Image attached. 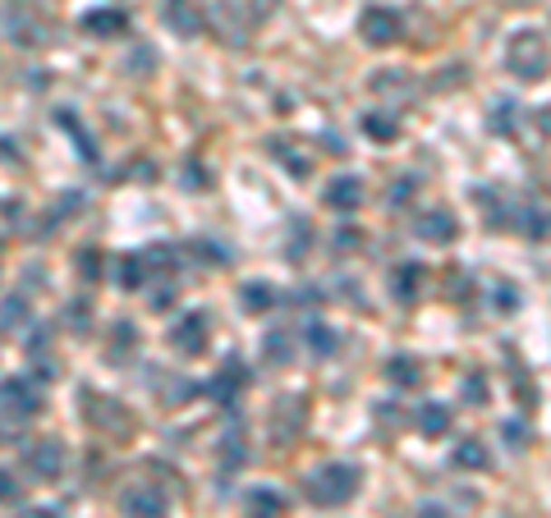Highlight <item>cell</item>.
<instances>
[{"instance_id":"obj_25","label":"cell","mask_w":551,"mask_h":518,"mask_svg":"<svg viewBox=\"0 0 551 518\" xmlns=\"http://www.w3.org/2000/svg\"><path fill=\"white\" fill-rule=\"evenodd\" d=\"M363 129H368V138H377V142H395L400 138V120L395 115H363Z\"/></svg>"},{"instance_id":"obj_36","label":"cell","mask_w":551,"mask_h":518,"mask_svg":"<svg viewBox=\"0 0 551 518\" xmlns=\"http://www.w3.org/2000/svg\"><path fill=\"white\" fill-rule=\"evenodd\" d=\"M14 518H60V509H51V504H33V509H24V513H14Z\"/></svg>"},{"instance_id":"obj_39","label":"cell","mask_w":551,"mask_h":518,"mask_svg":"<svg viewBox=\"0 0 551 518\" xmlns=\"http://www.w3.org/2000/svg\"><path fill=\"white\" fill-rule=\"evenodd\" d=\"M506 436H510V446H515V450H524V427H519V422H510Z\"/></svg>"},{"instance_id":"obj_11","label":"cell","mask_w":551,"mask_h":518,"mask_svg":"<svg viewBox=\"0 0 551 518\" xmlns=\"http://www.w3.org/2000/svg\"><path fill=\"white\" fill-rule=\"evenodd\" d=\"M161 24L175 33V37H198L207 14H202V0H166L161 5Z\"/></svg>"},{"instance_id":"obj_5","label":"cell","mask_w":551,"mask_h":518,"mask_svg":"<svg viewBox=\"0 0 551 518\" xmlns=\"http://www.w3.org/2000/svg\"><path fill=\"white\" fill-rule=\"evenodd\" d=\"M248 381H253V372H248V362L239 358V353H230L226 362H221V372L212 377V381H207L202 390H207V399H217L221 408H230L244 390H248Z\"/></svg>"},{"instance_id":"obj_19","label":"cell","mask_w":551,"mask_h":518,"mask_svg":"<svg viewBox=\"0 0 551 518\" xmlns=\"http://www.w3.org/2000/svg\"><path fill=\"white\" fill-rule=\"evenodd\" d=\"M450 464L455 468H469V473H482L492 464V455H488V446H482V440H459V446L450 450Z\"/></svg>"},{"instance_id":"obj_15","label":"cell","mask_w":551,"mask_h":518,"mask_svg":"<svg viewBox=\"0 0 551 518\" xmlns=\"http://www.w3.org/2000/svg\"><path fill=\"white\" fill-rule=\"evenodd\" d=\"M276 303H281V289L266 284V280H248V284L239 289V308H244L248 317H262V312H271Z\"/></svg>"},{"instance_id":"obj_31","label":"cell","mask_w":551,"mask_h":518,"mask_svg":"<svg viewBox=\"0 0 551 518\" xmlns=\"http://www.w3.org/2000/svg\"><path fill=\"white\" fill-rule=\"evenodd\" d=\"M79 275H83V280H97V275H102V253H97V248H83V253H79Z\"/></svg>"},{"instance_id":"obj_30","label":"cell","mask_w":551,"mask_h":518,"mask_svg":"<svg viewBox=\"0 0 551 518\" xmlns=\"http://www.w3.org/2000/svg\"><path fill=\"white\" fill-rule=\"evenodd\" d=\"M492 303H497L501 312H515V308H519V293H515V284H510V280L492 284Z\"/></svg>"},{"instance_id":"obj_20","label":"cell","mask_w":551,"mask_h":518,"mask_svg":"<svg viewBox=\"0 0 551 518\" xmlns=\"http://www.w3.org/2000/svg\"><path fill=\"white\" fill-rule=\"evenodd\" d=\"M395 299L400 303H413V299H419V284H423V266L419 262H409V266H395Z\"/></svg>"},{"instance_id":"obj_34","label":"cell","mask_w":551,"mask_h":518,"mask_svg":"<svg viewBox=\"0 0 551 518\" xmlns=\"http://www.w3.org/2000/svg\"><path fill=\"white\" fill-rule=\"evenodd\" d=\"M464 395H469V404H482V399H488V386H482V377H469V381H464Z\"/></svg>"},{"instance_id":"obj_41","label":"cell","mask_w":551,"mask_h":518,"mask_svg":"<svg viewBox=\"0 0 551 518\" xmlns=\"http://www.w3.org/2000/svg\"><path fill=\"white\" fill-rule=\"evenodd\" d=\"M0 440H5V422H0Z\"/></svg>"},{"instance_id":"obj_22","label":"cell","mask_w":551,"mask_h":518,"mask_svg":"<svg viewBox=\"0 0 551 518\" xmlns=\"http://www.w3.org/2000/svg\"><path fill=\"white\" fill-rule=\"evenodd\" d=\"M133 353H138V326H133V321H120L115 335H111L106 358H111V362H124V358H133Z\"/></svg>"},{"instance_id":"obj_40","label":"cell","mask_w":551,"mask_h":518,"mask_svg":"<svg viewBox=\"0 0 551 518\" xmlns=\"http://www.w3.org/2000/svg\"><path fill=\"white\" fill-rule=\"evenodd\" d=\"M409 193H413V179H400V188H395V193H391V202H404V197H409Z\"/></svg>"},{"instance_id":"obj_24","label":"cell","mask_w":551,"mask_h":518,"mask_svg":"<svg viewBox=\"0 0 551 518\" xmlns=\"http://www.w3.org/2000/svg\"><path fill=\"white\" fill-rule=\"evenodd\" d=\"M304 340H308V349L317 353V358H326V353H335V331L326 326V321H308V331H304Z\"/></svg>"},{"instance_id":"obj_13","label":"cell","mask_w":551,"mask_h":518,"mask_svg":"<svg viewBox=\"0 0 551 518\" xmlns=\"http://www.w3.org/2000/svg\"><path fill=\"white\" fill-rule=\"evenodd\" d=\"M79 28H83L88 37H124V33H129V14L115 10V5H102V10H88V14L79 19Z\"/></svg>"},{"instance_id":"obj_14","label":"cell","mask_w":551,"mask_h":518,"mask_svg":"<svg viewBox=\"0 0 551 518\" xmlns=\"http://www.w3.org/2000/svg\"><path fill=\"white\" fill-rule=\"evenodd\" d=\"M322 197H326L331 211H359L363 206V179L359 175H335Z\"/></svg>"},{"instance_id":"obj_10","label":"cell","mask_w":551,"mask_h":518,"mask_svg":"<svg viewBox=\"0 0 551 518\" xmlns=\"http://www.w3.org/2000/svg\"><path fill=\"white\" fill-rule=\"evenodd\" d=\"M207 312H184L179 321H175V331H170V344H175V353H184V358H202L207 353Z\"/></svg>"},{"instance_id":"obj_32","label":"cell","mask_w":551,"mask_h":518,"mask_svg":"<svg viewBox=\"0 0 551 518\" xmlns=\"http://www.w3.org/2000/svg\"><path fill=\"white\" fill-rule=\"evenodd\" d=\"M10 500H19V477L10 468H0V504H10Z\"/></svg>"},{"instance_id":"obj_2","label":"cell","mask_w":551,"mask_h":518,"mask_svg":"<svg viewBox=\"0 0 551 518\" xmlns=\"http://www.w3.org/2000/svg\"><path fill=\"white\" fill-rule=\"evenodd\" d=\"M506 69L519 83H542L546 79V33L542 28H519L506 42Z\"/></svg>"},{"instance_id":"obj_3","label":"cell","mask_w":551,"mask_h":518,"mask_svg":"<svg viewBox=\"0 0 551 518\" xmlns=\"http://www.w3.org/2000/svg\"><path fill=\"white\" fill-rule=\"evenodd\" d=\"M0 24H5V33L19 42V46H42L51 37V19L33 5V0H14V5L0 14Z\"/></svg>"},{"instance_id":"obj_23","label":"cell","mask_w":551,"mask_h":518,"mask_svg":"<svg viewBox=\"0 0 551 518\" xmlns=\"http://www.w3.org/2000/svg\"><path fill=\"white\" fill-rule=\"evenodd\" d=\"M419 431L423 436H446L450 431V408L446 404H423L419 408Z\"/></svg>"},{"instance_id":"obj_38","label":"cell","mask_w":551,"mask_h":518,"mask_svg":"<svg viewBox=\"0 0 551 518\" xmlns=\"http://www.w3.org/2000/svg\"><path fill=\"white\" fill-rule=\"evenodd\" d=\"M184 179H188L184 188H207V170L198 175V166H188V170H184Z\"/></svg>"},{"instance_id":"obj_1","label":"cell","mask_w":551,"mask_h":518,"mask_svg":"<svg viewBox=\"0 0 551 518\" xmlns=\"http://www.w3.org/2000/svg\"><path fill=\"white\" fill-rule=\"evenodd\" d=\"M363 486V473L354 464H322L317 473L304 477V495L317 504V509H340V504H350Z\"/></svg>"},{"instance_id":"obj_21","label":"cell","mask_w":551,"mask_h":518,"mask_svg":"<svg viewBox=\"0 0 551 518\" xmlns=\"http://www.w3.org/2000/svg\"><path fill=\"white\" fill-rule=\"evenodd\" d=\"M248 464V446H244V431H226L221 436V473H235Z\"/></svg>"},{"instance_id":"obj_33","label":"cell","mask_w":551,"mask_h":518,"mask_svg":"<svg viewBox=\"0 0 551 518\" xmlns=\"http://www.w3.org/2000/svg\"><path fill=\"white\" fill-rule=\"evenodd\" d=\"M170 303H175V284H157V293H152V308H157V312H166Z\"/></svg>"},{"instance_id":"obj_37","label":"cell","mask_w":551,"mask_h":518,"mask_svg":"<svg viewBox=\"0 0 551 518\" xmlns=\"http://www.w3.org/2000/svg\"><path fill=\"white\" fill-rule=\"evenodd\" d=\"M413 518H455V513L441 509V504H419V513H413Z\"/></svg>"},{"instance_id":"obj_27","label":"cell","mask_w":551,"mask_h":518,"mask_svg":"<svg viewBox=\"0 0 551 518\" xmlns=\"http://www.w3.org/2000/svg\"><path fill=\"white\" fill-rule=\"evenodd\" d=\"M271 157H276V161H285L295 175H308V170H313V157H299V152H295V142H271Z\"/></svg>"},{"instance_id":"obj_29","label":"cell","mask_w":551,"mask_h":518,"mask_svg":"<svg viewBox=\"0 0 551 518\" xmlns=\"http://www.w3.org/2000/svg\"><path fill=\"white\" fill-rule=\"evenodd\" d=\"M510 124H515V101H497L492 115H488V129L492 133H510Z\"/></svg>"},{"instance_id":"obj_17","label":"cell","mask_w":551,"mask_h":518,"mask_svg":"<svg viewBox=\"0 0 551 518\" xmlns=\"http://www.w3.org/2000/svg\"><path fill=\"white\" fill-rule=\"evenodd\" d=\"M244 509H248V518H285V495L281 491H271V486H257V491H248L244 495Z\"/></svg>"},{"instance_id":"obj_35","label":"cell","mask_w":551,"mask_h":518,"mask_svg":"<svg viewBox=\"0 0 551 518\" xmlns=\"http://www.w3.org/2000/svg\"><path fill=\"white\" fill-rule=\"evenodd\" d=\"M524 220H528V225H524V235H528V239H542V235H546V225H542V211H528Z\"/></svg>"},{"instance_id":"obj_16","label":"cell","mask_w":551,"mask_h":518,"mask_svg":"<svg viewBox=\"0 0 551 518\" xmlns=\"http://www.w3.org/2000/svg\"><path fill=\"white\" fill-rule=\"evenodd\" d=\"M386 381L400 386V390L423 386V362L413 358V353H395V358H386Z\"/></svg>"},{"instance_id":"obj_18","label":"cell","mask_w":551,"mask_h":518,"mask_svg":"<svg viewBox=\"0 0 551 518\" xmlns=\"http://www.w3.org/2000/svg\"><path fill=\"white\" fill-rule=\"evenodd\" d=\"M299 422H304V399L295 395V399H281L271 408V436L276 440H290L295 431H299Z\"/></svg>"},{"instance_id":"obj_12","label":"cell","mask_w":551,"mask_h":518,"mask_svg":"<svg viewBox=\"0 0 551 518\" xmlns=\"http://www.w3.org/2000/svg\"><path fill=\"white\" fill-rule=\"evenodd\" d=\"M413 235H419L423 244L446 248V244H455V235H459V220H455L446 206H437V211H423L419 220H413Z\"/></svg>"},{"instance_id":"obj_4","label":"cell","mask_w":551,"mask_h":518,"mask_svg":"<svg viewBox=\"0 0 551 518\" xmlns=\"http://www.w3.org/2000/svg\"><path fill=\"white\" fill-rule=\"evenodd\" d=\"M42 390L24 377H10V381H0V417L5 422H33L42 417Z\"/></svg>"},{"instance_id":"obj_9","label":"cell","mask_w":551,"mask_h":518,"mask_svg":"<svg viewBox=\"0 0 551 518\" xmlns=\"http://www.w3.org/2000/svg\"><path fill=\"white\" fill-rule=\"evenodd\" d=\"M400 33H404V24H400V14L386 10V5H368V10L359 14V37H363L368 46H395Z\"/></svg>"},{"instance_id":"obj_26","label":"cell","mask_w":551,"mask_h":518,"mask_svg":"<svg viewBox=\"0 0 551 518\" xmlns=\"http://www.w3.org/2000/svg\"><path fill=\"white\" fill-rule=\"evenodd\" d=\"M143 280H148L143 257H138V253H124V257H120V284H124V289H138Z\"/></svg>"},{"instance_id":"obj_6","label":"cell","mask_w":551,"mask_h":518,"mask_svg":"<svg viewBox=\"0 0 551 518\" xmlns=\"http://www.w3.org/2000/svg\"><path fill=\"white\" fill-rule=\"evenodd\" d=\"M83 422L97 427V431H129L133 427V413L120 399H111V395L83 390Z\"/></svg>"},{"instance_id":"obj_28","label":"cell","mask_w":551,"mask_h":518,"mask_svg":"<svg viewBox=\"0 0 551 518\" xmlns=\"http://www.w3.org/2000/svg\"><path fill=\"white\" fill-rule=\"evenodd\" d=\"M262 349H266V358H276V362H290V358H295V344H290L285 331H271Z\"/></svg>"},{"instance_id":"obj_7","label":"cell","mask_w":551,"mask_h":518,"mask_svg":"<svg viewBox=\"0 0 551 518\" xmlns=\"http://www.w3.org/2000/svg\"><path fill=\"white\" fill-rule=\"evenodd\" d=\"M64 440H55V436H46V440H33V446L24 450V468L37 477V482H55L60 473H64Z\"/></svg>"},{"instance_id":"obj_8","label":"cell","mask_w":551,"mask_h":518,"mask_svg":"<svg viewBox=\"0 0 551 518\" xmlns=\"http://www.w3.org/2000/svg\"><path fill=\"white\" fill-rule=\"evenodd\" d=\"M120 509H124V518H166V513H170V500H166V491L152 486V482H133V486L120 495Z\"/></svg>"}]
</instances>
